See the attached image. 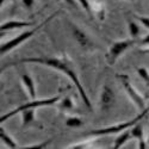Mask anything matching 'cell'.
I'll list each match as a JSON object with an SVG mask.
<instances>
[{"label":"cell","instance_id":"obj_1","mask_svg":"<svg viewBox=\"0 0 149 149\" xmlns=\"http://www.w3.org/2000/svg\"><path fill=\"white\" fill-rule=\"evenodd\" d=\"M24 62H30V63H40V65H45L48 67H53L60 72H63L66 75L74 82V85L77 86V88L81 95V99L84 104L86 105V107H87L88 110L92 111V104L90 102V99L87 97V94H86L82 85L78 78V74L75 72V69H74L73 67V63L70 62L69 58L67 57H25V58H22L19 60L18 62H16V63H12V65H18V63H24Z\"/></svg>","mask_w":149,"mask_h":149},{"label":"cell","instance_id":"obj_2","mask_svg":"<svg viewBox=\"0 0 149 149\" xmlns=\"http://www.w3.org/2000/svg\"><path fill=\"white\" fill-rule=\"evenodd\" d=\"M58 12L60 11H56L55 13L53 15V16H49L43 23H41L40 25H37V26H35L33 28V30H29V31H24V32H22L19 36H17L16 38H13V40H11V41H8V42H6L5 44H3L1 45V48H0V53H1V55H4V54H6V53H8L10 50H12V49H15L16 47H18L20 43H23V42H25L26 40H29L31 36H33L37 31H40L44 25H47V24L50 22V20H53L57 15H58Z\"/></svg>","mask_w":149,"mask_h":149},{"label":"cell","instance_id":"obj_3","mask_svg":"<svg viewBox=\"0 0 149 149\" xmlns=\"http://www.w3.org/2000/svg\"><path fill=\"white\" fill-rule=\"evenodd\" d=\"M148 112H149V107H146L137 117H135L134 119H131V120H129V122L120 123V124H117V125H113V127H107V128L98 129V130H92V131H90V132H86L85 135H86V136H103V135H109V134H119L120 131L125 130V129H129L130 127H134L137 122L142 120L143 117H144Z\"/></svg>","mask_w":149,"mask_h":149},{"label":"cell","instance_id":"obj_4","mask_svg":"<svg viewBox=\"0 0 149 149\" xmlns=\"http://www.w3.org/2000/svg\"><path fill=\"white\" fill-rule=\"evenodd\" d=\"M60 95H56V97H53V98H47V99H41V100H37V99H35V100L30 102V103H26V104H24V105H20L19 107H17L16 110L13 111H10V112H7L6 115H3L1 118H0V120L5 122L7 120L8 118L11 117H13L17 113H20L23 110H25V109H38V107H43V106H50V105H54L56 104L58 100H60Z\"/></svg>","mask_w":149,"mask_h":149},{"label":"cell","instance_id":"obj_5","mask_svg":"<svg viewBox=\"0 0 149 149\" xmlns=\"http://www.w3.org/2000/svg\"><path fill=\"white\" fill-rule=\"evenodd\" d=\"M135 43H137V41H136L135 38H129V40H124V41H118V42H115L112 45H111V48L109 49V52L105 56L106 58V63L109 66H112L116 63L117 58L125 52L128 50L129 48H131Z\"/></svg>","mask_w":149,"mask_h":149},{"label":"cell","instance_id":"obj_6","mask_svg":"<svg viewBox=\"0 0 149 149\" xmlns=\"http://www.w3.org/2000/svg\"><path fill=\"white\" fill-rule=\"evenodd\" d=\"M117 78L122 81L124 90H125V92L128 93L129 98H131V100L134 102V104L139 107V110L143 111V110L146 109L144 99L142 98V95H141L139 92H136V91L134 90V87L131 86V84H130V81H129V77L125 75V74H117Z\"/></svg>","mask_w":149,"mask_h":149},{"label":"cell","instance_id":"obj_7","mask_svg":"<svg viewBox=\"0 0 149 149\" xmlns=\"http://www.w3.org/2000/svg\"><path fill=\"white\" fill-rule=\"evenodd\" d=\"M72 33L74 40L78 42V44L84 49V50H90L93 48V42L90 37L85 33L84 30H81L80 28L75 26L74 24H72Z\"/></svg>","mask_w":149,"mask_h":149},{"label":"cell","instance_id":"obj_8","mask_svg":"<svg viewBox=\"0 0 149 149\" xmlns=\"http://www.w3.org/2000/svg\"><path fill=\"white\" fill-rule=\"evenodd\" d=\"M115 100H116V97H115L113 91L111 90L109 86H104L102 94H100V106H102V109L104 111L111 109L115 104Z\"/></svg>","mask_w":149,"mask_h":149},{"label":"cell","instance_id":"obj_9","mask_svg":"<svg viewBox=\"0 0 149 149\" xmlns=\"http://www.w3.org/2000/svg\"><path fill=\"white\" fill-rule=\"evenodd\" d=\"M35 25V22H22V20H8L6 23H4L1 25V33H4L5 31H10V30H15V29H22V28H28V26H32Z\"/></svg>","mask_w":149,"mask_h":149},{"label":"cell","instance_id":"obj_10","mask_svg":"<svg viewBox=\"0 0 149 149\" xmlns=\"http://www.w3.org/2000/svg\"><path fill=\"white\" fill-rule=\"evenodd\" d=\"M130 131H131L132 137L136 139V140H139V146H140V148H141V149L147 148V143H146L144 137H143V128H142L141 124H135Z\"/></svg>","mask_w":149,"mask_h":149},{"label":"cell","instance_id":"obj_11","mask_svg":"<svg viewBox=\"0 0 149 149\" xmlns=\"http://www.w3.org/2000/svg\"><path fill=\"white\" fill-rule=\"evenodd\" d=\"M22 82L24 84L25 88L28 90L30 98L32 99V100H35V99H36V88H35L33 79L30 75H28V74H23V75H22Z\"/></svg>","mask_w":149,"mask_h":149},{"label":"cell","instance_id":"obj_12","mask_svg":"<svg viewBox=\"0 0 149 149\" xmlns=\"http://www.w3.org/2000/svg\"><path fill=\"white\" fill-rule=\"evenodd\" d=\"M130 139H132V135H131V131L125 129V130H123L119 132V136L117 137V140L115 141V146L113 148L115 149H119L124 143H125L127 141H129Z\"/></svg>","mask_w":149,"mask_h":149},{"label":"cell","instance_id":"obj_13","mask_svg":"<svg viewBox=\"0 0 149 149\" xmlns=\"http://www.w3.org/2000/svg\"><path fill=\"white\" fill-rule=\"evenodd\" d=\"M35 110H36V109H25V110L22 111V115H23L22 127H23V128L29 127L30 124L35 120Z\"/></svg>","mask_w":149,"mask_h":149},{"label":"cell","instance_id":"obj_14","mask_svg":"<svg viewBox=\"0 0 149 149\" xmlns=\"http://www.w3.org/2000/svg\"><path fill=\"white\" fill-rule=\"evenodd\" d=\"M0 139H1V141H3L7 147H10V148H17V147H18L17 143L10 137V136L6 134V131H5L3 128L0 129Z\"/></svg>","mask_w":149,"mask_h":149},{"label":"cell","instance_id":"obj_15","mask_svg":"<svg viewBox=\"0 0 149 149\" xmlns=\"http://www.w3.org/2000/svg\"><path fill=\"white\" fill-rule=\"evenodd\" d=\"M66 125L69 128H80L84 125V122L78 117H69L66 120Z\"/></svg>","mask_w":149,"mask_h":149},{"label":"cell","instance_id":"obj_16","mask_svg":"<svg viewBox=\"0 0 149 149\" xmlns=\"http://www.w3.org/2000/svg\"><path fill=\"white\" fill-rule=\"evenodd\" d=\"M91 6H92L93 12H95V13H98V16H99V18H100V19H102L100 13L103 15V17L105 16V15H104L105 10H104V5L102 4V1H95V0H93V1L91 3Z\"/></svg>","mask_w":149,"mask_h":149},{"label":"cell","instance_id":"obj_17","mask_svg":"<svg viewBox=\"0 0 149 149\" xmlns=\"http://www.w3.org/2000/svg\"><path fill=\"white\" fill-rule=\"evenodd\" d=\"M58 107H60L61 111H69L74 107V103L72 102V99L69 97H66V98L62 99V102H61Z\"/></svg>","mask_w":149,"mask_h":149},{"label":"cell","instance_id":"obj_18","mask_svg":"<svg viewBox=\"0 0 149 149\" xmlns=\"http://www.w3.org/2000/svg\"><path fill=\"white\" fill-rule=\"evenodd\" d=\"M128 26H129V33L131 36V38H135L136 40L139 37V35H140V28H139V25L135 22L130 20Z\"/></svg>","mask_w":149,"mask_h":149},{"label":"cell","instance_id":"obj_19","mask_svg":"<svg viewBox=\"0 0 149 149\" xmlns=\"http://www.w3.org/2000/svg\"><path fill=\"white\" fill-rule=\"evenodd\" d=\"M79 4L85 8V11L87 12L88 17L92 19L93 18V10H92V6H91V1L90 0H78Z\"/></svg>","mask_w":149,"mask_h":149},{"label":"cell","instance_id":"obj_20","mask_svg":"<svg viewBox=\"0 0 149 149\" xmlns=\"http://www.w3.org/2000/svg\"><path fill=\"white\" fill-rule=\"evenodd\" d=\"M137 73H139V75H140V77H141V78L149 85V73H148V69L141 67V68L137 69Z\"/></svg>","mask_w":149,"mask_h":149},{"label":"cell","instance_id":"obj_21","mask_svg":"<svg viewBox=\"0 0 149 149\" xmlns=\"http://www.w3.org/2000/svg\"><path fill=\"white\" fill-rule=\"evenodd\" d=\"M22 1H23V5L25 6L28 10H31L35 5V0H22Z\"/></svg>","mask_w":149,"mask_h":149},{"label":"cell","instance_id":"obj_22","mask_svg":"<svg viewBox=\"0 0 149 149\" xmlns=\"http://www.w3.org/2000/svg\"><path fill=\"white\" fill-rule=\"evenodd\" d=\"M137 19L143 24L146 28L149 29V18H147V17H139V16H137Z\"/></svg>","mask_w":149,"mask_h":149},{"label":"cell","instance_id":"obj_23","mask_svg":"<svg viewBox=\"0 0 149 149\" xmlns=\"http://www.w3.org/2000/svg\"><path fill=\"white\" fill-rule=\"evenodd\" d=\"M50 143V140L49 141H45V142H43V143H40V144H32V146H29V148H44L47 144H49Z\"/></svg>","mask_w":149,"mask_h":149},{"label":"cell","instance_id":"obj_24","mask_svg":"<svg viewBox=\"0 0 149 149\" xmlns=\"http://www.w3.org/2000/svg\"><path fill=\"white\" fill-rule=\"evenodd\" d=\"M137 43H140L141 45H147V44L149 45V35H148V36H146L144 38H143V40H141L140 42L137 41Z\"/></svg>","mask_w":149,"mask_h":149},{"label":"cell","instance_id":"obj_25","mask_svg":"<svg viewBox=\"0 0 149 149\" xmlns=\"http://www.w3.org/2000/svg\"><path fill=\"white\" fill-rule=\"evenodd\" d=\"M65 1L67 3V4H69V5H73V6H77V3L74 1V0H65Z\"/></svg>","mask_w":149,"mask_h":149},{"label":"cell","instance_id":"obj_26","mask_svg":"<svg viewBox=\"0 0 149 149\" xmlns=\"http://www.w3.org/2000/svg\"><path fill=\"white\" fill-rule=\"evenodd\" d=\"M0 4H1V5H3V4H4V0H0Z\"/></svg>","mask_w":149,"mask_h":149},{"label":"cell","instance_id":"obj_27","mask_svg":"<svg viewBox=\"0 0 149 149\" xmlns=\"http://www.w3.org/2000/svg\"><path fill=\"white\" fill-rule=\"evenodd\" d=\"M148 143H149V139H148Z\"/></svg>","mask_w":149,"mask_h":149}]
</instances>
